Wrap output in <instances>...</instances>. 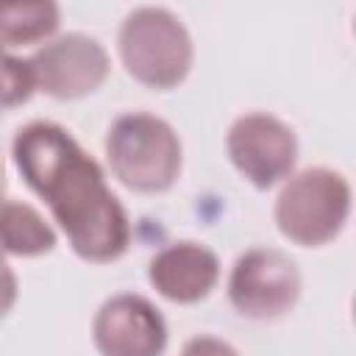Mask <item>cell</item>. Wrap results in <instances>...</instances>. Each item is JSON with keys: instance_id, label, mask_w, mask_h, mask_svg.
Masks as SVG:
<instances>
[{"instance_id": "cell-13", "label": "cell", "mask_w": 356, "mask_h": 356, "mask_svg": "<svg viewBox=\"0 0 356 356\" xmlns=\"http://www.w3.org/2000/svg\"><path fill=\"white\" fill-rule=\"evenodd\" d=\"M181 356H239L234 345H228L225 339H217V337H209V334H200V337H192Z\"/></svg>"}, {"instance_id": "cell-4", "label": "cell", "mask_w": 356, "mask_h": 356, "mask_svg": "<svg viewBox=\"0 0 356 356\" xmlns=\"http://www.w3.org/2000/svg\"><path fill=\"white\" fill-rule=\"evenodd\" d=\"M350 184L328 167H309L292 175L275 197L278 231L303 248H320L339 236L350 217Z\"/></svg>"}, {"instance_id": "cell-9", "label": "cell", "mask_w": 356, "mask_h": 356, "mask_svg": "<svg viewBox=\"0 0 356 356\" xmlns=\"http://www.w3.org/2000/svg\"><path fill=\"white\" fill-rule=\"evenodd\" d=\"M147 281L161 298L172 303H197L217 286L220 259L200 242H170L150 259Z\"/></svg>"}, {"instance_id": "cell-10", "label": "cell", "mask_w": 356, "mask_h": 356, "mask_svg": "<svg viewBox=\"0 0 356 356\" xmlns=\"http://www.w3.org/2000/svg\"><path fill=\"white\" fill-rule=\"evenodd\" d=\"M56 248L53 225L22 200H0V253L42 256Z\"/></svg>"}, {"instance_id": "cell-12", "label": "cell", "mask_w": 356, "mask_h": 356, "mask_svg": "<svg viewBox=\"0 0 356 356\" xmlns=\"http://www.w3.org/2000/svg\"><path fill=\"white\" fill-rule=\"evenodd\" d=\"M33 92H36V81L31 61L0 50V111L22 106Z\"/></svg>"}, {"instance_id": "cell-5", "label": "cell", "mask_w": 356, "mask_h": 356, "mask_svg": "<svg viewBox=\"0 0 356 356\" xmlns=\"http://www.w3.org/2000/svg\"><path fill=\"white\" fill-rule=\"evenodd\" d=\"M225 150L236 172L256 189H270L289 178L298 159L295 131L267 111L239 114L225 136Z\"/></svg>"}, {"instance_id": "cell-3", "label": "cell", "mask_w": 356, "mask_h": 356, "mask_svg": "<svg viewBox=\"0 0 356 356\" xmlns=\"http://www.w3.org/2000/svg\"><path fill=\"white\" fill-rule=\"evenodd\" d=\"M117 50L134 81L161 92L178 86L189 75L195 58L189 31L161 6L134 8L120 25Z\"/></svg>"}, {"instance_id": "cell-7", "label": "cell", "mask_w": 356, "mask_h": 356, "mask_svg": "<svg viewBox=\"0 0 356 356\" xmlns=\"http://www.w3.org/2000/svg\"><path fill=\"white\" fill-rule=\"evenodd\" d=\"M36 89L56 100H78L100 89L108 75L106 47L86 33H64L42 44L31 58Z\"/></svg>"}, {"instance_id": "cell-6", "label": "cell", "mask_w": 356, "mask_h": 356, "mask_svg": "<svg viewBox=\"0 0 356 356\" xmlns=\"http://www.w3.org/2000/svg\"><path fill=\"white\" fill-rule=\"evenodd\" d=\"M300 295V273L295 261L275 248L245 250L228 275L231 306L250 320H273L286 314Z\"/></svg>"}, {"instance_id": "cell-15", "label": "cell", "mask_w": 356, "mask_h": 356, "mask_svg": "<svg viewBox=\"0 0 356 356\" xmlns=\"http://www.w3.org/2000/svg\"><path fill=\"white\" fill-rule=\"evenodd\" d=\"M0 192H3V172H0Z\"/></svg>"}, {"instance_id": "cell-1", "label": "cell", "mask_w": 356, "mask_h": 356, "mask_svg": "<svg viewBox=\"0 0 356 356\" xmlns=\"http://www.w3.org/2000/svg\"><path fill=\"white\" fill-rule=\"evenodd\" d=\"M11 159L81 259L106 264L128 250V214L108 189L100 164L67 128L50 120L22 125L11 142Z\"/></svg>"}, {"instance_id": "cell-11", "label": "cell", "mask_w": 356, "mask_h": 356, "mask_svg": "<svg viewBox=\"0 0 356 356\" xmlns=\"http://www.w3.org/2000/svg\"><path fill=\"white\" fill-rule=\"evenodd\" d=\"M61 22L56 3H25V6H0V44L19 47L47 39Z\"/></svg>"}, {"instance_id": "cell-2", "label": "cell", "mask_w": 356, "mask_h": 356, "mask_svg": "<svg viewBox=\"0 0 356 356\" xmlns=\"http://www.w3.org/2000/svg\"><path fill=\"white\" fill-rule=\"evenodd\" d=\"M106 156L122 186L142 195H159L178 181L184 147L167 120L150 111H128L111 122Z\"/></svg>"}, {"instance_id": "cell-8", "label": "cell", "mask_w": 356, "mask_h": 356, "mask_svg": "<svg viewBox=\"0 0 356 356\" xmlns=\"http://www.w3.org/2000/svg\"><path fill=\"white\" fill-rule=\"evenodd\" d=\"M167 339L161 312L134 292L103 300L92 320V342L100 356H161Z\"/></svg>"}, {"instance_id": "cell-14", "label": "cell", "mask_w": 356, "mask_h": 356, "mask_svg": "<svg viewBox=\"0 0 356 356\" xmlns=\"http://www.w3.org/2000/svg\"><path fill=\"white\" fill-rule=\"evenodd\" d=\"M17 295H19L17 275H14V270L6 264V259L0 256V317H6V314L14 309Z\"/></svg>"}]
</instances>
